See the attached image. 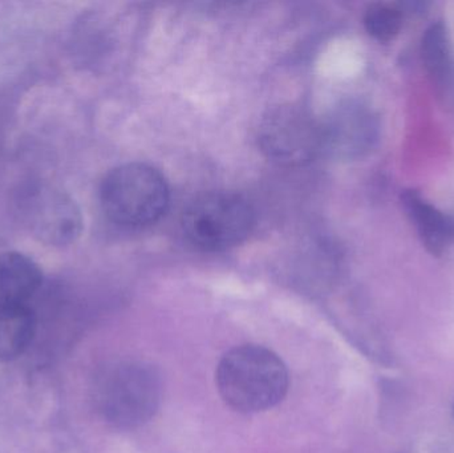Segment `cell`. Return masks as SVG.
Segmentation results:
<instances>
[{"label": "cell", "instance_id": "1", "mask_svg": "<svg viewBox=\"0 0 454 453\" xmlns=\"http://www.w3.org/2000/svg\"><path fill=\"white\" fill-rule=\"evenodd\" d=\"M221 398L234 411L258 414L278 406L288 391V371L269 348L245 345L221 358L215 372Z\"/></svg>", "mask_w": 454, "mask_h": 453}, {"label": "cell", "instance_id": "2", "mask_svg": "<svg viewBox=\"0 0 454 453\" xmlns=\"http://www.w3.org/2000/svg\"><path fill=\"white\" fill-rule=\"evenodd\" d=\"M161 378L143 361H117L101 369L93 383L96 410L109 425L136 428L156 415L161 403Z\"/></svg>", "mask_w": 454, "mask_h": 453}, {"label": "cell", "instance_id": "3", "mask_svg": "<svg viewBox=\"0 0 454 453\" xmlns=\"http://www.w3.org/2000/svg\"><path fill=\"white\" fill-rule=\"evenodd\" d=\"M169 199L164 176L141 162L120 165L109 172L100 191L106 217L127 228L157 223L167 212Z\"/></svg>", "mask_w": 454, "mask_h": 453}, {"label": "cell", "instance_id": "4", "mask_svg": "<svg viewBox=\"0 0 454 453\" xmlns=\"http://www.w3.org/2000/svg\"><path fill=\"white\" fill-rule=\"evenodd\" d=\"M255 225V212L245 197L213 191L194 199L183 217L186 239L197 249L218 252L240 244Z\"/></svg>", "mask_w": 454, "mask_h": 453}, {"label": "cell", "instance_id": "5", "mask_svg": "<svg viewBox=\"0 0 454 453\" xmlns=\"http://www.w3.org/2000/svg\"><path fill=\"white\" fill-rule=\"evenodd\" d=\"M258 138L263 153L283 167H301L322 154L320 120L299 106L270 111L259 125Z\"/></svg>", "mask_w": 454, "mask_h": 453}, {"label": "cell", "instance_id": "6", "mask_svg": "<svg viewBox=\"0 0 454 453\" xmlns=\"http://www.w3.org/2000/svg\"><path fill=\"white\" fill-rule=\"evenodd\" d=\"M18 212L23 225L39 241L64 246L82 233V217L76 202L50 185H34L21 191Z\"/></svg>", "mask_w": 454, "mask_h": 453}, {"label": "cell", "instance_id": "7", "mask_svg": "<svg viewBox=\"0 0 454 453\" xmlns=\"http://www.w3.org/2000/svg\"><path fill=\"white\" fill-rule=\"evenodd\" d=\"M322 154L338 160H356L372 151L379 137V121L368 106L344 103L320 120Z\"/></svg>", "mask_w": 454, "mask_h": 453}, {"label": "cell", "instance_id": "8", "mask_svg": "<svg viewBox=\"0 0 454 453\" xmlns=\"http://www.w3.org/2000/svg\"><path fill=\"white\" fill-rule=\"evenodd\" d=\"M402 204L427 250L434 255H442L454 239L452 218L415 191L403 193Z\"/></svg>", "mask_w": 454, "mask_h": 453}, {"label": "cell", "instance_id": "9", "mask_svg": "<svg viewBox=\"0 0 454 453\" xmlns=\"http://www.w3.org/2000/svg\"><path fill=\"white\" fill-rule=\"evenodd\" d=\"M36 318L26 303L0 300V361L20 356L34 340Z\"/></svg>", "mask_w": 454, "mask_h": 453}, {"label": "cell", "instance_id": "10", "mask_svg": "<svg viewBox=\"0 0 454 453\" xmlns=\"http://www.w3.org/2000/svg\"><path fill=\"white\" fill-rule=\"evenodd\" d=\"M42 282V270L31 258L18 252L0 255V300L27 305Z\"/></svg>", "mask_w": 454, "mask_h": 453}, {"label": "cell", "instance_id": "11", "mask_svg": "<svg viewBox=\"0 0 454 453\" xmlns=\"http://www.w3.org/2000/svg\"><path fill=\"white\" fill-rule=\"evenodd\" d=\"M421 58L427 71L436 80H445L452 72L450 40L444 24L434 23L427 29L421 42Z\"/></svg>", "mask_w": 454, "mask_h": 453}, {"label": "cell", "instance_id": "12", "mask_svg": "<svg viewBox=\"0 0 454 453\" xmlns=\"http://www.w3.org/2000/svg\"><path fill=\"white\" fill-rule=\"evenodd\" d=\"M364 26L373 39L383 43L391 42L402 29L403 11L384 3L371 5L364 15Z\"/></svg>", "mask_w": 454, "mask_h": 453}]
</instances>
